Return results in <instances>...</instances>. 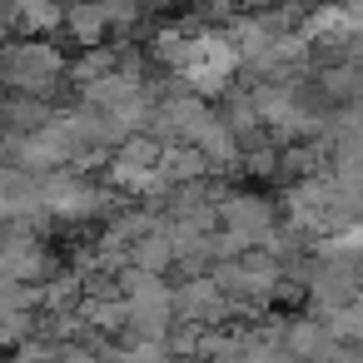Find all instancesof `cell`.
<instances>
[{
	"instance_id": "obj_11",
	"label": "cell",
	"mask_w": 363,
	"mask_h": 363,
	"mask_svg": "<svg viewBox=\"0 0 363 363\" xmlns=\"http://www.w3.org/2000/svg\"><path fill=\"white\" fill-rule=\"evenodd\" d=\"M358 85H363V65H353V60H338V65H323L318 70V95L323 100L353 105L358 100Z\"/></svg>"
},
{
	"instance_id": "obj_8",
	"label": "cell",
	"mask_w": 363,
	"mask_h": 363,
	"mask_svg": "<svg viewBox=\"0 0 363 363\" xmlns=\"http://www.w3.org/2000/svg\"><path fill=\"white\" fill-rule=\"evenodd\" d=\"M209 174V160L194 150V145H164V155H160V179L174 189V184H194V179H204Z\"/></svg>"
},
{
	"instance_id": "obj_17",
	"label": "cell",
	"mask_w": 363,
	"mask_h": 363,
	"mask_svg": "<svg viewBox=\"0 0 363 363\" xmlns=\"http://www.w3.org/2000/svg\"><path fill=\"white\" fill-rule=\"evenodd\" d=\"M95 6L110 16V26H135V16H140L145 0H95Z\"/></svg>"
},
{
	"instance_id": "obj_7",
	"label": "cell",
	"mask_w": 363,
	"mask_h": 363,
	"mask_svg": "<svg viewBox=\"0 0 363 363\" xmlns=\"http://www.w3.org/2000/svg\"><path fill=\"white\" fill-rule=\"evenodd\" d=\"M140 95H145V75H140V70H115V75H105V80L80 85V100H85L90 110H105V115H115L120 105H130V100H140Z\"/></svg>"
},
{
	"instance_id": "obj_10",
	"label": "cell",
	"mask_w": 363,
	"mask_h": 363,
	"mask_svg": "<svg viewBox=\"0 0 363 363\" xmlns=\"http://www.w3.org/2000/svg\"><path fill=\"white\" fill-rule=\"evenodd\" d=\"M125 264H130V269H145V274H164V269H174V244H169L164 224H160L155 234H145L140 244H130Z\"/></svg>"
},
{
	"instance_id": "obj_14",
	"label": "cell",
	"mask_w": 363,
	"mask_h": 363,
	"mask_svg": "<svg viewBox=\"0 0 363 363\" xmlns=\"http://www.w3.org/2000/svg\"><path fill=\"white\" fill-rule=\"evenodd\" d=\"M189 35H194L189 26H160V30H155V45H150L155 60H160L164 70H179L184 55H189Z\"/></svg>"
},
{
	"instance_id": "obj_15",
	"label": "cell",
	"mask_w": 363,
	"mask_h": 363,
	"mask_svg": "<svg viewBox=\"0 0 363 363\" xmlns=\"http://www.w3.org/2000/svg\"><path fill=\"white\" fill-rule=\"evenodd\" d=\"M239 164H244L254 179H269V174H279V150H274V145H244V150H239Z\"/></svg>"
},
{
	"instance_id": "obj_2",
	"label": "cell",
	"mask_w": 363,
	"mask_h": 363,
	"mask_svg": "<svg viewBox=\"0 0 363 363\" xmlns=\"http://www.w3.org/2000/svg\"><path fill=\"white\" fill-rule=\"evenodd\" d=\"M209 279H214L234 303L259 308V303H269V298L279 294L284 269H279V259H274L269 249H249V254H239V259H214V264H209Z\"/></svg>"
},
{
	"instance_id": "obj_20",
	"label": "cell",
	"mask_w": 363,
	"mask_h": 363,
	"mask_svg": "<svg viewBox=\"0 0 363 363\" xmlns=\"http://www.w3.org/2000/svg\"><path fill=\"white\" fill-rule=\"evenodd\" d=\"M0 11H6V0H0Z\"/></svg>"
},
{
	"instance_id": "obj_19",
	"label": "cell",
	"mask_w": 363,
	"mask_h": 363,
	"mask_svg": "<svg viewBox=\"0 0 363 363\" xmlns=\"http://www.w3.org/2000/svg\"><path fill=\"white\" fill-rule=\"evenodd\" d=\"M199 6H204V11H214V16H224V11H234V6H239V0H199Z\"/></svg>"
},
{
	"instance_id": "obj_4",
	"label": "cell",
	"mask_w": 363,
	"mask_h": 363,
	"mask_svg": "<svg viewBox=\"0 0 363 363\" xmlns=\"http://www.w3.org/2000/svg\"><path fill=\"white\" fill-rule=\"evenodd\" d=\"M174 323H189V328H224L229 313H239V303L209 279V274H194L174 289Z\"/></svg>"
},
{
	"instance_id": "obj_6",
	"label": "cell",
	"mask_w": 363,
	"mask_h": 363,
	"mask_svg": "<svg viewBox=\"0 0 363 363\" xmlns=\"http://www.w3.org/2000/svg\"><path fill=\"white\" fill-rule=\"evenodd\" d=\"M298 35H303L308 45H323V50H343V55H348L358 26H353V16H348L343 6H318V11L303 16V30H298Z\"/></svg>"
},
{
	"instance_id": "obj_1",
	"label": "cell",
	"mask_w": 363,
	"mask_h": 363,
	"mask_svg": "<svg viewBox=\"0 0 363 363\" xmlns=\"http://www.w3.org/2000/svg\"><path fill=\"white\" fill-rule=\"evenodd\" d=\"M70 60L45 45V40H16V45H0V90L11 95H30V100H45L60 80H65Z\"/></svg>"
},
{
	"instance_id": "obj_12",
	"label": "cell",
	"mask_w": 363,
	"mask_h": 363,
	"mask_svg": "<svg viewBox=\"0 0 363 363\" xmlns=\"http://www.w3.org/2000/svg\"><path fill=\"white\" fill-rule=\"evenodd\" d=\"M120 70V50L115 45H90V50H80L75 60H70V80L75 85H90V80H105V75H115Z\"/></svg>"
},
{
	"instance_id": "obj_16",
	"label": "cell",
	"mask_w": 363,
	"mask_h": 363,
	"mask_svg": "<svg viewBox=\"0 0 363 363\" xmlns=\"http://www.w3.org/2000/svg\"><path fill=\"white\" fill-rule=\"evenodd\" d=\"M60 353H65V338H26L21 348H16V363H60Z\"/></svg>"
},
{
	"instance_id": "obj_13",
	"label": "cell",
	"mask_w": 363,
	"mask_h": 363,
	"mask_svg": "<svg viewBox=\"0 0 363 363\" xmlns=\"http://www.w3.org/2000/svg\"><path fill=\"white\" fill-rule=\"evenodd\" d=\"M11 16L26 30H40V35L65 26V6H60V0H11Z\"/></svg>"
},
{
	"instance_id": "obj_3",
	"label": "cell",
	"mask_w": 363,
	"mask_h": 363,
	"mask_svg": "<svg viewBox=\"0 0 363 363\" xmlns=\"http://www.w3.org/2000/svg\"><path fill=\"white\" fill-rule=\"evenodd\" d=\"M110 204H115V194L75 169L40 174V209L55 219H95V214H110Z\"/></svg>"
},
{
	"instance_id": "obj_5",
	"label": "cell",
	"mask_w": 363,
	"mask_h": 363,
	"mask_svg": "<svg viewBox=\"0 0 363 363\" xmlns=\"http://www.w3.org/2000/svg\"><path fill=\"white\" fill-rule=\"evenodd\" d=\"M284 348L298 358V363H333V353L343 348L328 323L318 313H303V318H284Z\"/></svg>"
},
{
	"instance_id": "obj_18",
	"label": "cell",
	"mask_w": 363,
	"mask_h": 363,
	"mask_svg": "<svg viewBox=\"0 0 363 363\" xmlns=\"http://www.w3.org/2000/svg\"><path fill=\"white\" fill-rule=\"evenodd\" d=\"M60 363H110V358H105L100 348H80V343H65Z\"/></svg>"
},
{
	"instance_id": "obj_9",
	"label": "cell",
	"mask_w": 363,
	"mask_h": 363,
	"mask_svg": "<svg viewBox=\"0 0 363 363\" xmlns=\"http://www.w3.org/2000/svg\"><path fill=\"white\" fill-rule=\"evenodd\" d=\"M60 30H70L85 50L90 45H105V30H110V16L95 6V0H75V6H65V26Z\"/></svg>"
}]
</instances>
